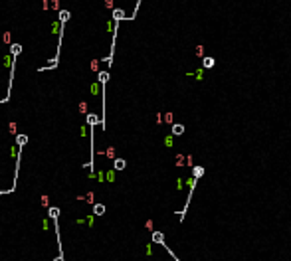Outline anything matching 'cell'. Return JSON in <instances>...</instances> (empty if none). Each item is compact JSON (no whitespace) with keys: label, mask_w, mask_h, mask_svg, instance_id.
Masks as SVG:
<instances>
[{"label":"cell","mask_w":291,"mask_h":261,"mask_svg":"<svg viewBox=\"0 0 291 261\" xmlns=\"http://www.w3.org/2000/svg\"><path fill=\"white\" fill-rule=\"evenodd\" d=\"M95 214H103V206H95Z\"/></svg>","instance_id":"2"},{"label":"cell","mask_w":291,"mask_h":261,"mask_svg":"<svg viewBox=\"0 0 291 261\" xmlns=\"http://www.w3.org/2000/svg\"><path fill=\"white\" fill-rule=\"evenodd\" d=\"M174 133H176V135L182 133V127H180V125H176V127H174Z\"/></svg>","instance_id":"3"},{"label":"cell","mask_w":291,"mask_h":261,"mask_svg":"<svg viewBox=\"0 0 291 261\" xmlns=\"http://www.w3.org/2000/svg\"><path fill=\"white\" fill-rule=\"evenodd\" d=\"M204 65H206V67H212V65H214V59H212V57H206V59H204Z\"/></svg>","instance_id":"1"}]
</instances>
